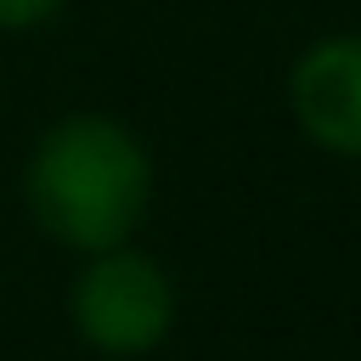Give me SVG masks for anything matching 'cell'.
<instances>
[{
    "instance_id": "6da1fadb",
    "label": "cell",
    "mask_w": 361,
    "mask_h": 361,
    "mask_svg": "<svg viewBox=\"0 0 361 361\" xmlns=\"http://www.w3.org/2000/svg\"><path fill=\"white\" fill-rule=\"evenodd\" d=\"M23 192L45 237L79 254H102L130 243L141 226L152 197V158L118 118L68 113L34 141Z\"/></svg>"
},
{
    "instance_id": "277c9868",
    "label": "cell",
    "mask_w": 361,
    "mask_h": 361,
    "mask_svg": "<svg viewBox=\"0 0 361 361\" xmlns=\"http://www.w3.org/2000/svg\"><path fill=\"white\" fill-rule=\"evenodd\" d=\"M68 0H0V34H28L39 23H51Z\"/></svg>"
},
{
    "instance_id": "7a4b0ae2",
    "label": "cell",
    "mask_w": 361,
    "mask_h": 361,
    "mask_svg": "<svg viewBox=\"0 0 361 361\" xmlns=\"http://www.w3.org/2000/svg\"><path fill=\"white\" fill-rule=\"evenodd\" d=\"M68 310H73V327L90 350L147 355L164 344V333L175 322V288L158 259L118 243V248L90 254V265L73 276Z\"/></svg>"
},
{
    "instance_id": "3957f363",
    "label": "cell",
    "mask_w": 361,
    "mask_h": 361,
    "mask_svg": "<svg viewBox=\"0 0 361 361\" xmlns=\"http://www.w3.org/2000/svg\"><path fill=\"white\" fill-rule=\"evenodd\" d=\"M299 130L338 158H361V34H327L288 73Z\"/></svg>"
}]
</instances>
